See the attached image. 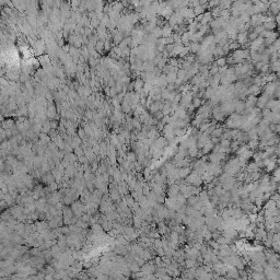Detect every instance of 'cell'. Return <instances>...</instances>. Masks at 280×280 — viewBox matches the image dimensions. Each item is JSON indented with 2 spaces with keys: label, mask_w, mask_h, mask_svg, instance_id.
<instances>
[{
  "label": "cell",
  "mask_w": 280,
  "mask_h": 280,
  "mask_svg": "<svg viewBox=\"0 0 280 280\" xmlns=\"http://www.w3.org/2000/svg\"><path fill=\"white\" fill-rule=\"evenodd\" d=\"M270 99H272V97H270L269 95H267V94L263 93V95L260 96V97H258V100H257V105H258V109H264V107H266L268 101L270 100Z\"/></svg>",
  "instance_id": "cell-1"
},
{
  "label": "cell",
  "mask_w": 280,
  "mask_h": 280,
  "mask_svg": "<svg viewBox=\"0 0 280 280\" xmlns=\"http://www.w3.org/2000/svg\"><path fill=\"white\" fill-rule=\"evenodd\" d=\"M263 25H264V28H265L266 31H272V30H275V28L277 26V23H276V21L274 20V21L265 22Z\"/></svg>",
  "instance_id": "cell-2"
},
{
  "label": "cell",
  "mask_w": 280,
  "mask_h": 280,
  "mask_svg": "<svg viewBox=\"0 0 280 280\" xmlns=\"http://www.w3.org/2000/svg\"><path fill=\"white\" fill-rule=\"evenodd\" d=\"M248 36V32H244V33L238 34V41L240 43H243L246 41V37Z\"/></svg>",
  "instance_id": "cell-3"
},
{
  "label": "cell",
  "mask_w": 280,
  "mask_h": 280,
  "mask_svg": "<svg viewBox=\"0 0 280 280\" xmlns=\"http://www.w3.org/2000/svg\"><path fill=\"white\" fill-rule=\"evenodd\" d=\"M226 59L223 58V57H221V58H218L217 60V66L219 68H222V67H226Z\"/></svg>",
  "instance_id": "cell-4"
}]
</instances>
